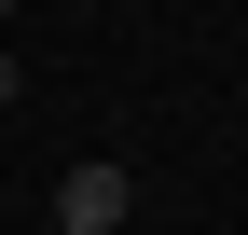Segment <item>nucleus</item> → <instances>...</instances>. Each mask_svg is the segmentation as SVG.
I'll list each match as a JSON object with an SVG mask.
<instances>
[{
  "mask_svg": "<svg viewBox=\"0 0 248 235\" xmlns=\"http://www.w3.org/2000/svg\"><path fill=\"white\" fill-rule=\"evenodd\" d=\"M124 208H138V166H69V180H55V235H124Z\"/></svg>",
  "mask_w": 248,
  "mask_h": 235,
  "instance_id": "nucleus-1",
  "label": "nucleus"
},
{
  "mask_svg": "<svg viewBox=\"0 0 248 235\" xmlns=\"http://www.w3.org/2000/svg\"><path fill=\"white\" fill-rule=\"evenodd\" d=\"M0 111H14V55H0Z\"/></svg>",
  "mask_w": 248,
  "mask_h": 235,
  "instance_id": "nucleus-2",
  "label": "nucleus"
},
{
  "mask_svg": "<svg viewBox=\"0 0 248 235\" xmlns=\"http://www.w3.org/2000/svg\"><path fill=\"white\" fill-rule=\"evenodd\" d=\"M0 14H14V0H0Z\"/></svg>",
  "mask_w": 248,
  "mask_h": 235,
  "instance_id": "nucleus-3",
  "label": "nucleus"
}]
</instances>
